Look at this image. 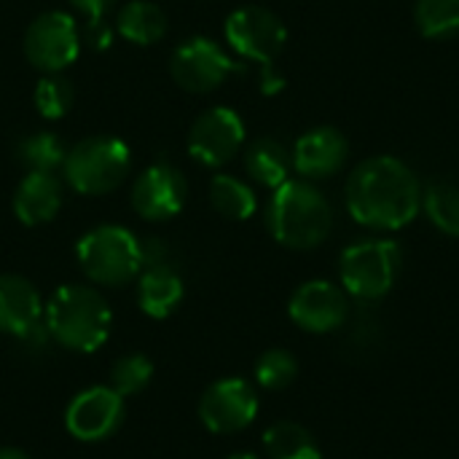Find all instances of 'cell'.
Here are the masks:
<instances>
[{
    "instance_id": "obj_1",
    "label": "cell",
    "mask_w": 459,
    "mask_h": 459,
    "mask_svg": "<svg viewBox=\"0 0 459 459\" xmlns=\"http://www.w3.org/2000/svg\"><path fill=\"white\" fill-rule=\"evenodd\" d=\"M344 202L352 221L360 226L398 231L420 215L422 186L406 161L395 156H371L350 172Z\"/></svg>"
},
{
    "instance_id": "obj_2",
    "label": "cell",
    "mask_w": 459,
    "mask_h": 459,
    "mask_svg": "<svg viewBox=\"0 0 459 459\" xmlns=\"http://www.w3.org/2000/svg\"><path fill=\"white\" fill-rule=\"evenodd\" d=\"M266 223L280 245L290 250H312L328 239L333 210L325 194L309 180H285L272 194Z\"/></svg>"
},
{
    "instance_id": "obj_3",
    "label": "cell",
    "mask_w": 459,
    "mask_h": 459,
    "mask_svg": "<svg viewBox=\"0 0 459 459\" xmlns=\"http://www.w3.org/2000/svg\"><path fill=\"white\" fill-rule=\"evenodd\" d=\"M108 301L83 285L59 288L46 307V331L62 347L75 352H94L110 333Z\"/></svg>"
},
{
    "instance_id": "obj_4",
    "label": "cell",
    "mask_w": 459,
    "mask_h": 459,
    "mask_svg": "<svg viewBox=\"0 0 459 459\" xmlns=\"http://www.w3.org/2000/svg\"><path fill=\"white\" fill-rule=\"evenodd\" d=\"M401 272V247L393 239L352 242L339 258V277L358 301H379L387 296Z\"/></svg>"
},
{
    "instance_id": "obj_5",
    "label": "cell",
    "mask_w": 459,
    "mask_h": 459,
    "mask_svg": "<svg viewBox=\"0 0 459 459\" xmlns=\"http://www.w3.org/2000/svg\"><path fill=\"white\" fill-rule=\"evenodd\" d=\"M78 264L100 285H124L143 269L140 242L121 226H100L78 242Z\"/></svg>"
},
{
    "instance_id": "obj_6",
    "label": "cell",
    "mask_w": 459,
    "mask_h": 459,
    "mask_svg": "<svg viewBox=\"0 0 459 459\" xmlns=\"http://www.w3.org/2000/svg\"><path fill=\"white\" fill-rule=\"evenodd\" d=\"M129 151L116 137L81 140L65 156L67 183L81 194H108L126 178Z\"/></svg>"
},
{
    "instance_id": "obj_7",
    "label": "cell",
    "mask_w": 459,
    "mask_h": 459,
    "mask_svg": "<svg viewBox=\"0 0 459 459\" xmlns=\"http://www.w3.org/2000/svg\"><path fill=\"white\" fill-rule=\"evenodd\" d=\"M226 40L245 59L269 65L285 48L288 30L277 13L261 5H245L226 19Z\"/></svg>"
},
{
    "instance_id": "obj_8",
    "label": "cell",
    "mask_w": 459,
    "mask_h": 459,
    "mask_svg": "<svg viewBox=\"0 0 459 459\" xmlns=\"http://www.w3.org/2000/svg\"><path fill=\"white\" fill-rule=\"evenodd\" d=\"M169 73L178 86L186 91H212L231 73H237V62L210 38H188L180 43L169 59Z\"/></svg>"
},
{
    "instance_id": "obj_9",
    "label": "cell",
    "mask_w": 459,
    "mask_h": 459,
    "mask_svg": "<svg viewBox=\"0 0 459 459\" xmlns=\"http://www.w3.org/2000/svg\"><path fill=\"white\" fill-rule=\"evenodd\" d=\"M258 414V395L245 379H221L204 390L199 401V417L207 430L218 436L239 433L253 425Z\"/></svg>"
},
{
    "instance_id": "obj_10",
    "label": "cell",
    "mask_w": 459,
    "mask_h": 459,
    "mask_svg": "<svg viewBox=\"0 0 459 459\" xmlns=\"http://www.w3.org/2000/svg\"><path fill=\"white\" fill-rule=\"evenodd\" d=\"M78 27L75 22L62 13V11H48L40 13L24 38V51L27 59L46 73H56L62 67H67L75 56H78Z\"/></svg>"
},
{
    "instance_id": "obj_11",
    "label": "cell",
    "mask_w": 459,
    "mask_h": 459,
    "mask_svg": "<svg viewBox=\"0 0 459 459\" xmlns=\"http://www.w3.org/2000/svg\"><path fill=\"white\" fill-rule=\"evenodd\" d=\"M245 143V124L231 108H210L188 132V151L207 167H223Z\"/></svg>"
},
{
    "instance_id": "obj_12",
    "label": "cell",
    "mask_w": 459,
    "mask_h": 459,
    "mask_svg": "<svg viewBox=\"0 0 459 459\" xmlns=\"http://www.w3.org/2000/svg\"><path fill=\"white\" fill-rule=\"evenodd\" d=\"M290 320L309 333H331L342 328L350 317L347 290L328 280L304 282L290 299Z\"/></svg>"
},
{
    "instance_id": "obj_13",
    "label": "cell",
    "mask_w": 459,
    "mask_h": 459,
    "mask_svg": "<svg viewBox=\"0 0 459 459\" xmlns=\"http://www.w3.org/2000/svg\"><path fill=\"white\" fill-rule=\"evenodd\" d=\"M124 420V398L113 387H91L73 398L65 414L70 436L78 441H102L118 430Z\"/></svg>"
},
{
    "instance_id": "obj_14",
    "label": "cell",
    "mask_w": 459,
    "mask_h": 459,
    "mask_svg": "<svg viewBox=\"0 0 459 459\" xmlns=\"http://www.w3.org/2000/svg\"><path fill=\"white\" fill-rule=\"evenodd\" d=\"M186 178L172 164L148 167L132 188V204L137 215L148 221H167L186 204Z\"/></svg>"
},
{
    "instance_id": "obj_15",
    "label": "cell",
    "mask_w": 459,
    "mask_h": 459,
    "mask_svg": "<svg viewBox=\"0 0 459 459\" xmlns=\"http://www.w3.org/2000/svg\"><path fill=\"white\" fill-rule=\"evenodd\" d=\"M293 169L307 180L331 178L344 169L350 159L347 137L333 126H317L301 134L293 145Z\"/></svg>"
},
{
    "instance_id": "obj_16",
    "label": "cell",
    "mask_w": 459,
    "mask_h": 459,
    "mask_svg": "<svg viewBox=\"0 0 459 459\" xmlns=\"http://www.w3.org/2000/svg\"><path fill=\"white\" fill-rule=\"evenodd\" d=\"M43 304L38 290L13 274L0 277V331L19 336L22 342L43 323Z\"/></svg>"
},
{
    "instance_id": "obj_17",
    "label": "cell",
    "mask_w": 459,
    "mask_h": 459,
    "mask_svg": "<svg viewBox=\"0 0 459 459\" xmlns=\"http://www.w3.org/2000/svg\"><path fill=\"white\" fill-rule=\"evenodd\" d=\"M59 204L62 186L51 172H30L13 194V212L24 226H40L51 221Z\"/></svg>"
},
{
    "instance_id": "obj_18",
    "label": "cell",
    "mask_w": 459,
    "mask_h": 459,
    "mask_svg": "<svg viewBox=\"0 0 459 459\" xmlns=\"http://www.w3.org/2000/svg\"><path fill=\"white\" fill-rule=\"evenodd\" d=\"M183 299V282L178 277V272L172 266H151L143 269L140 277V288H137V301L140 309L148 317H167L169 312H175V307Z\"/></svg>"
},
{
    "instance_id": "obj_19",
    "label": "cell",
    "mask_w": 459,
    "mask_h": 459,
    "mask_svg": "<svg viewBox=\"0 0 459 459\" xmlns=\"http://www.w3.org/2000/svg\"><path fill=\"white\" fill-rule=\"evenodd\" d=\"M245 167H247V175L255 183H261L266 188H277V186H282L288 180V172L293 167V156L280 140L261 137L247 148Z\"/></svg>"
},
{
    "instance_id": "obj_20",
    "label": "cell",
    "mask_w": 459,
    "mask_h": 459,
    "mask_svg": "<svg viewBox=\"0 0 459 459\" xmlns=\"http://www.w3.org/2000/svg\"><path fill=\"white\" fill-rule=\"evenodd\" d=\"M118 32L137 43V46H151L156 40L164 38L167 32V16L164 11L156 5V3H148V0H134V3H126L118 13V22H116Z\"/></svg>"
},
{
    "instance_id": "obj_21",
    "label": "cell",
    "mask_w": 459,
    "mask_h": 459,
    "mask_svg": "<svg viewBox=\"0 0 459 459\" xmlns=\"http://www.w3.org/2000/svg\"><path fill=\"white\" fill-rule=\"evenodd\" d=\"M264 449L269 459H323L320 444L299 422H274L264 433Z\"/></svg>"
},
{
    "instance_id": "obj_22",
    "label": "cell",
    "mask_w": 459,
    "mask_h": 459,
    "mask_svg": "<svg viewBox=\"0 0 459 459\" xmlns=\"http://www.w3.org/2000/svg\"><path fill=\"white\" fill-rule=\"evenodd\" d=\"M212 207L229 221H247L255 212V194L247 183L231 175H215L210 183Z\"/></svg>"
},
{
    "instance_id": "obj_23",
    "label": "cell",
    "mask_w": 459,
    "mask_h": 459,
    "mask_svg": "<svg viewBox=\"0 0 459 459\" xmlns=\"http://www.w3.org/2000/svg\"><path fill=\"white\" fill-rule=\"evenodd\" d=\"M422 210L438 231L459 237V186L449 180L430 183L422 188Z\"/></svg>"
},
{
    "instance_id": "obj_24",
    "label": "cell",
    "mask_w": 459,
    "mask_h": 459,
    "mask_svg": "<svg viewBox=\"0 0 459 459\" xmlns=\"http://www.w3.org/2000/svg\"><path fill=\"white\" fill-rule=\"evenodd\" d=\"M414 22L425 38H452L459 32V0H417Z\"/></svg>"
},
{
    "instance_id": "obj_25",
    "label": "cell",
    "mask_w": 459,
    "mask_h": 459,
    "mask_svg": "<svg viewBox=\"0 0 459 459\" xmlns=\"http://www.w3.org/2000/svg\"><path fill=\"white\" fill-rule=\"evenodd\" d=\"M19 161L30 167V172H51L59 164H65V145L59 143L56 134L40 132L19 143Z\"/></svg>"
},
{
    "instance_id": "obj_26",
    "label": "cell",
    "mask_w": 459,
    "mask_h": 459,
    "mask_svg": "<svg viewBox=\"0 0 459 459\" xmlns=\"http://www.w3.org/2000/svg\"><path fill=\"white\" fill-rule=\"evenodd\" d=\"M299 374V363L288 350H269L255 363V379L264 390H285L293 385Z\"/></svg>"
},
{
    "instance_id": "obj_27",
    "label": "cell",
    "mask_w": 459,
    "mask_h": 459,
    "mask_svg": "<svg viewBox=\"0 0 459 459\" xmlns=\"http://www.w3.org/2000/svg\"><path fill=\"white\" fill-rule=\"evenodd\" d=\"M153 377V363L145 358V355H126L121 358L113 371H110V387L126 398V395H134L140 390H145V385L151 382Z\"/></svg>"
},
{
    "instance_id": "obj_28",
    "label": "cell",
    "mask_w": 459,
    "mask_h": 459,
    "mask_svg": "<svg viewBox=\"0 0 459 459\" xmlns=\"http://www.w3.org/2000/svg\"><path fill=\"white\" fill-rule=\"evenodd\" d=\"M73 105V89L59 75H46L35 86V108L43 118H62Z\"/></svg>"
},
{
    "instance_id": "obj_29",
    "label": "cell",
    "mask_w": 459,
    "mask_h": 459,
    "mask_svg": "<svg viewBox=\"0 0 459 459\" xmlns=\"http://www.w3.org/2000/svg\"><path fill=\"white\" fill-rule=\"evenodd\" d=\"M86 40L94 46V48H108L110 46V30L102 19H89L86 24Z\"/></svg>"
},
{
    "instance_id": "obj_30",
    "label": "cell",
    "mask_w": 459,
    "mask_h": 459,
    "mask_svg": "<svg viewBox=\"0 0 459 459\" xmlns=\"http://www.w3.org/2000/svg\"><path fill=\"white\" fill-rule=\"evenodd\" d=\"M282 86H285V78L274 70V65L272 62L261 65V91L264 94H277V91H282Z\"/></svg>"
},
{
    "instance_id": "obj_31",
    "label": "cell",
    "mask_w": 459,
    "mask_h": 459,
    "mask_svg": "<svg viewBox=\"0 0 459 459\" xmlns=\"http://www.w3.org/2000/svg\"><path fill=\"white\" fill-rule=\"evenodd\" d=\"M81 13H86L89 19H102V13L113 5V0H70Z\"/></svg>"
},
{
    "instance_id": "obj_32",
    "label": "cell",
    "mask_w": 459,
    "mask_h": 459,
    "mask_svg": "<svg viewBox=\"0 0 459 459\" xmlns=\"http://www.w3.org/2000/svg\"><path fill=\"white\" fill-rule=\"evenodd\" d=\"M0 459H30L19 449H0Z\"/></svg>"
},
{
    "instance_id": "obj_33",
    "label": "cell",
    "mask_w": 459,
    "mask_h": 459,
    "mask_svg": "<svg viewBox=\"0 0 459 459\" xmlns=\"http://www.w3.org/2000/svg\"><path fill=\"white\" fill-rule=\"evenodd\" d=\"M229 459H258L255 455H250V452H239V455H231Z\"/></svg>"
}]
</instances>
